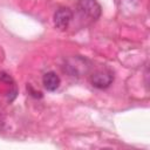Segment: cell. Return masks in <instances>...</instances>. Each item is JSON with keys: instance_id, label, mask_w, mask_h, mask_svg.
Listing matches in <instances>:
<instances>
[{"instance_id": "obj_3", "label": "cell", "mask_w": 150, "mask_h": 150, "mask_svg": "<svg viewBox=\"0 0 150 150\" xmlns=\"http://www.w3.org/2000/svg\"><path fill=\"white\" fill-rule=\"evenodd\" d=\"M112 80H114L112 73L109 70H97L90 77L91 84L96 88H100V89L109 87L112 83Z\"/></svg>"}, {"instance_id": "obj_4", "label": "cell", "mask_w": 150, "mask_h": 150, "mask_svg": "<svg viewBox=\"0 0 150 150\" xmlns=\"http://www.w3.org/2000/svg\"><path fill=\"white\" fill-rule=\"evenodd\" d=\"M67 70L69 71V74L71 76H75L77 74H80V71H87V66H86V59H81V57H75L68 61L67 63Z\"/></svg>"}, {"instance_id": "obj_5", "label": "cell", "mask_w": 150, "mask_h": 150, "mask_svg": "<svg viewBox=\"0 0 150 150\" xmlns=\"http://www.w3.org/2000/svg\"><path fill=\"white\" fill-rule=\"evenodd\" d=\"M42 83H43V87L48 91H55L59 88V86H60V77L57 76L56 73L48 71V73H46L43 75Z\"/></svg>"}, {"instance_id": "obj_2", "label": "cell", "mask_w": 150, "mask_h": 150, "mask_svg": "<svg viewBox=\"0 0 150 150\" xmlns=\"http://www.w3.org/2000/svg\"><path fill=\"white\" fill-rule=\"evenodd\" d=\"M73 19V12L68 7H60L54 13V25L56 28L64 30Z\"/></svg>"}, {"instance_id": "obj_1", "label": "cell", "mask_w": 150, "mask_h": 150, "mask_svg": "<svg viewBox=\"0 0 150 150\" xmlns=\"http://www.w3.org/2000/svg\"><path fill=\"white\" fill-rule=\"evenodd\" d=\"M76 12L80 19L93 22L100 18L102 8L96 0H77Z\"/></svg>"}]
</instances>
